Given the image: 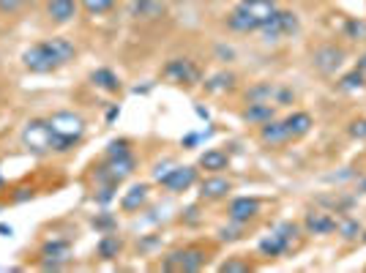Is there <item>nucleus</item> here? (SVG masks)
Returning <instances> with one entry per match:
<instances>
[{
	"label": "nucleus",
	"instance_id": "nucleus-1",
	"mask_svg": "<svg viewBox=\"0 0 366 273\" xmlns=\"http://www.w3.org/2000/svg\"><path fill=\"white\" fill-rule=\"evenodd\" d=\"M76 58V44L66 36H52L44 41H36L22 52V66L31 74H52Z\"/></svg>",
	"mask_w": 366,
	"mask_h": 273
},
{
	"label": "nucleus",
	"instance_id": "nucleus-2",
	"mask_svg": "<svg viewBox=\"0 0 366 273\" xmlns=\"http://www.w3.org/2000/svg\"><path fill=\"white\" fill-rule=\"evenodd\" d=\"M279 9L276 0H238L232 9H229L227 19V31L232 33H259V28L274 16V11Z\"/></svg>",
	"mask_w": 366,
	"mask_h": 273
},
{
	"label": "nucleus",
	"instance_id": "nucleus-3",
	"mask_svg": "<svg viewBox=\"0 0 366 273\" xmlns=\"http://www.w3.org/2000/svg\"><path fill=\"white\" fill-rule=\"evenodd\" d=\"M298 31H301V16H298V11L276 9L274 16L259 28V36L268 44H279V41H287L292 36H298Z\"/></svg>",
	"mask_w": 366,
	"mask_h": 273
},
{
	"label": "nucleus",
	"instance_id": "nucleus-4",
	"mask_svg": "<svg viewBox=\"0 0 366 273\" xmlns=\"http://www.w3.org/2000/svg\"><path fill=\"white\" fill-rule=\"evenodd\" d=\"M298 238H301V227H298L295 222H282V224H276V229L271 235H265V238L257 243V249L262 257H271V259L285 257Z\"/></svg>",
	"mask_w": 366,
	"mask_h": 273
},
{
	"label": "nucleus",
	"instance_id": "nucleus-5",
	"mask_svg": "<svg viewBox=\"0 0 366 273\" xmlns=\"http://www.w3.org/2000/svg\"><path fill=\"white\" fill-rule=\"evenodd\" d=\"M246 104H274V106H287L295 104V91L287 85H279V82H254L252 88L244 91Z\"/></svg>",
	"mask_w": 366,
	"mask_h": 273
},
{
	"label": "nucleus",
	"instance_id": "nucleus-6",
	"mask_svg": "<svg viewBox=\"0 0 366 273\" xmlns=\"http://www.w3.org/2000/svg\"><path fill=\"white\" fill-rule=\"evenodd\" d=\"M345 63H347V49L334 41L315 46V52H312V69L322 76H336L345 69Z\"/></svg>",
	"mask_w": 366,
	"mask_h": 273
},
{
	"label": "nucleus",
	"instance_id": "nucleus-7",
	"mask_svg": "<svg viewBox=\"0 0 366 273\" xmlns=\"http://www.w3.org/2000/svg\"><path fill=\"white\" fill-rule=\"evenodd\" d=\"M19 139H22V148L31 151L33 156L52 153V129H49V121H46V118H33V121L25 123Z\"/></svg>",
	"mask_w": 366,
	"mask_h": 273
},
{
	"label": "nucleus",
	"instance_id": "nucleus-8",
	"mask_svg": "<svg viewBox=\"0 0 366 273\" xmlns=\"http://www.w3.org/2000/svg\"><path fill=\"white\" fill-rule=\"evenodd\" d=\"M162 76L172 85H181V88L202 85V69L192 58H169L162 69Z\"/></svg>",
	"mask_w": 366,
	"mask_h": 273
},
{
	"label": "nucleus",
	"instance_id": "nucleus-9",
	"mask_svg": "<svg viewBox=\"0 0 366 273\" xmlns=\"http://www.w3.org/2000/svg\"><path fill=\"white\" fill-rule=\"evenodd\" d=\"M208 249H202V246H186V249H178V252H172L164 257L162 262V268L164 271H186V273H194L199 268H205L208 265Z\"/></svg>",
	"mask_w": 366,
	"mask_h": 273
},
{
	"label": "nucleus",
	"instance_id": "nucleus-10",
	"mask_svg": "<svg viewBox=\"0 0 366 273\" xmlns=\"http://www.w3.org/2000/svg\"><path fill=\"white\" fill-rule=\"evenodd\" d=\"M134 169H137V159H134V153H129V156L107 159L104 164L93 167V178H96V183H115V186H121L126 178L134 175Z\"/></svg>",
	"mask_w": 366,
	"mask_h": 273
},
{
	"label": "nucleus",
	"instance_id": "nucleus-11",
	"mask_svg": "<svg viewBox=\"0 0 366 273\" xmlns=\"http://www.w3.org/2000/svg\"><path fill=\"white\" fill-rule=\"evenodd\" d=\"M46 121H49L52 134L74 139V142H79V139L85 136V129H88L85 118H82L79 112H74V109H58V112H52Z\"/></svg>",
	"mask_w": 366,
	"mask_h": 273
},
{
	"label": "nucleus",
	"instance_id": "nucleus-12",
	"mask_svg": "<svg viewBox=\"0 0 366 273\" xmlns=\"http://www.w3.org/2000/svg\"><path fill=\"white\" fill-rule=\"evenodd\" d=\"M197 181H199V167L183 164V167H169V172L159 183L167 192H172V194H181V192H189L192 186H197Z\"/></svg>",
	"mask_w": 366,
	"mask_h": 273
},
{
	"label": "nucleus",
	"instance_id": "nucleus-13",
	"mask_svg": "<svg viewBox=\"0 0 366 273\" xmlns=\"http://www.w3.org/2000/svg\"><path fill=\"white\" fill-rule=\"evenodd\" d=\"M69 254H71V243L61 241V238H52V241H46L44 246H41V268L58 271V268L66 265Z\"/></svg>",
	"mask_w": 366,
	"mask_h": 273
},
{
	"label": "nucleus",
	"instance_id": "nucleus-14",
	"mask_svg": "<svg viewBox=\"0 0 366 273\" xmlns=\"http://www.w3.org/2000/svg\"><path fill=\"white\" fill-rule=\"evenodd\" d=\"M257 139H259V145H262V148H282V145H290L292 142L285 121H276V118L259 126Z\"/></svg>",
	"mask_w": 366,
	"mask_h": 273
},
{
	"label": "nucleus",
	"instance_id": "nucleus-15",
	"mask_svg": "<svg viewBox=\"0 0 366 273\" xmlns=\"http://www.w3.org/2000/svg\"><path fill=\"white\" fill-rule=\"evenodd\" d=\"M259 216V199L257 197H235L227 205V219L235 224H249Z\"/></svg>",
	"mask_w": 366,
	"mask_h": 273
},
{
	"label": "nucleus",
	"instance_id": "nucleus-16",
	"mask_svg": "<svg viewBox=\"0 0 366 273\" xmlns=\"http://www.w3.org/2000/svg\"><path fill=\"white\" fill-rule=\"evenodd\" d=\"M229 192H232V181H229V178H222L219 172H214V175L205 178V181H199V199H202V202L227 199Z\"/></svg>",
	"mask_w": 366,
	"mask_h": 273
},
{
	"label": "nucleus",
	"instance_id": "nucleus-17",
	"mask_svg": "<svg viewBox=\"0 0 366 273\" xmlns=\"http://www.w3.org/2000/svg\"><path fill=\"white\" fill-rule=\"evenodd\" d=\"M79 0H46V19L52 25H69L74 22Z\"/></svg>",
	"mask_w": 366,
	"mask_h": 273
},
{
	"label": "nucleus",
	"instance_id": "nucleus-18",
	"mask_svg": "<svg viewBox=\"0 0 366 273\" xmlns=\"http://www.w3.org/2000/svg\"><path fill=\"white\" fill-rule=\"evenodd\" d=\"M336 222H339V219H334L331 213L309 211L304 219V229H306V235H334Z\"/></svg>",
	"mask_w": 366,
	"mask_h": 273
},
{
	"label": "nucleus",
	"instance_id": "nucleus-19",
	"mask_svg": "<svg viewBox=\"0 0 366 273\" xmlns=\"http://www.w3.org/2000/svg\"><path fill=\"white\" fill-rule=\"evenodd\" d=\"M167 14V6L162 3V0H132L129 3V16H134V19H162V16Z\"/></svg>",
	"mask_w": 366,
	"mask_h": 273
},
{
	"label": "nucleus",
	"instance_id": "nucleus-20",
	"mask_svg": "<svg viewBox=\"0 0 366 273\" xmlns=\"http://www.w3.org/2000/svg\"><path fill=\"white\" fill-rule=\"evenodd\" d=\"M151 197V183H134L129 192H123L121 197V211L123 213H137Z\"/></svg>",
	"mask_w": 366,
	"mask_h": 273
},
{
	"label": "nucleus",
	"instance_id": "nucleus-21",
	"mask_svg": "<svg viewBox=\"0 0 366 273\" xmlns=\"http://www.w3.org/2000/svg\"><path fill=\"white\" fill-rule=\"evenodd\" d=\"M285 126H287V131H290V139L292 142H298V139H304L312 129H315V118L304 112V109H295L292 115L285 118Z\"/></svg>",
	"mask_w": 366,
	"mask_h": 273
},
{
	"label": "nucleus",
	"instance_id": "nucleus-22",
	"mask_svg": "<svg viewBox=\"0 0 366 273\" xmlns=\"http://www.w3.org/2000/svg\"><path fill=\"white\" fill-rule=\"evenodd\" d=\"M197 167L205 169L208 175H214V172H224V169L229 167V153L222 151V148H211V151H205L197 159Z\"/></svg>",
	"mask_w": 366,
	"mask_h": 273
},
{
	"label": "nucleus",
	"instance_id": "nucleus-23",
	"mask_svg": "<svg viewBox=\"0 0 366 273\" xmlns=\"http://www.w3.org/2000/svg\"><path fill=\"white\" fill-rule=\"evenodd\" d=\"M91 82L99 88V91L104 93H121L123 91V82L121 76L115 74L112 69H107V66H102V69H93L91 71Z\"/></svg>",
	"mask_w": 366,
	"mask_h": 273
},
{
	"label": "nucleus",
	"instance_id": "nucleus-24",
	"mask_svg": "<svg viewBox=\"0 0 366 273\" xmlns=\"http://www.w3.org/2000/svg\"><path fill=\"white\" fill-rule=\"evenodd\" d=\"M235 82H238V76L232 74V71H216L208 79H202V88L211 96H219V93L235 91Z\"/></svg>",
	"mask_w": 366,
	"mask_h": 273
},
{
	"label": "nucleus",
	"instance_id": "nucleus-25",
	"mask_svg": "<svg viewBox=\"0 0 366 273\" xmlns=\"http://www.w3.org/2000/svg\"><path fill=\"white\" fill-rule=\"evenodd\" d=\"M241 118H244L249 126H262V123H268V121H274L276 118V106L254 101V104H249L244 112H241Z\"/></svg>",
	"mask_w": 366,
	"mask_h": 273
},
{
	"label": "nucleus",
	"instance_id": "nucleus-26",
	"mask_svg": "<svg viewBox=\"0 0 366 273\" xmlns=\"http://www.w3.org/2000/svg\"><path fill=\"white\" fill-rule=\"evenodd\" d=\"M123 252V238L115 232H104L102 241L96 243V254L99 259H115Z\"/></svg>",
	"mask_w": 366,
	"mask_h": 273
},
{
	"label": "nucleus",
	"instance_id": "nucleus-27",
	"mask_svg": "<svg viewBox=\"0 0 366 273\" xmlns=\"http://www.w3.org/2000/svg\"><path fill=\"white\" fill-rule=\"evenodd\" d=\"M366 88V74L361 69H352L347 74H342L336 79V91L339 93H355V91H364Z\"/></svg>",
	"mask_w": 366,
	"mask_h": 273
},
{
	"label": "nucleus",
	"instance_id": "nucleus-28",
	"mask_svg": "<svg viewBox=\"0 0 366 273\" xmlns=\"http://www.w3.org/2000/svg\"><path fill=\"white\" fill-rule=\"evenodd\" d=\"M336 235L342 241H358V235H364V224L352 216H345V219L336 222Z\"/></svg>",
	"mask_w": 366,
	"mask_h": 273
},
{
	"label": "nucleus",
	"instance_id": "nucleus-29",
	"mask_svg": "<svg viewBox=\"0 0 366 273\" xmlns=\"http://www.w3.org/2000/svg\"><path fill=\"white\" fill-rule=\"evenodd\" d=\"M342 36L347 41H366V19L364 16H347L342 25Z\"/></svg>",
	"mask_w": 366,
	"mask_h": 273
},
{
	"label": "nucleus",
	"instance_id": "nucleus-30",
	"mask_svg": "<svg viewBox=\"0 0 366 273\" xmlns=\"http://www.w3.org/2000/svg\"><path fill=\"white\" fill-rule=\"evenodd\" d=\"M79 6H82V11L88 16H102L109 14L118 6V0H79Z\"/></svg>",
	"mask_w": 366,
	"mask_h": 273
},
{
	"label": "nucleus",
	"instance_id": "nucleus-31",
	"mask_svg": "<svg viewBox=\"0 0 366 273\" xmlns=\"http://www.w3.org/2000/svg\"><path fill=\"white\" fill-rule=\"evenodd\" d=\"M91 224L104 235V232H115V229H118V219H115L109 211H102V213H96V216H93Z\"/></svg>",
	"mask_w": 366,
	"mask_h": 273
},
{
	"label": "nucleus",
	"instance_id": "nucleus-32",
	"mask_svg": "<svg viewBox=\"0 0 366 273\" xmlns=\"http://www.w3.org/2000/svg\"><path fill=\"white\" fill-rule=\"evenodd\" d=\"M107 159H118V156H129L132 153V142L126 136H118V139H109L107 142Z\"/></svg>",
	"mask_w": 366,
	"mask_h": 273
},
{
	"label": "nucleus",
	"instance_id": "nucleus-33",
	"mask_svg": "<svg viewBox=\"0 0 366 273\" xmlns=\"http://www.w3.org/2000/svg\"><path fill=\"white\" fill-rule=\"evenodd\" d=\"M115 197H118V186L115 183H99V192H96V202L99 205H109Z\"/></svg>",
	"mask_w": 366,
	"mask_h": 273
},
{
	"label": "nucleus",
	"instance_id": "nucleus-34",
	"mask_svg": "<svg viewBox=\"0 0 366 273\" xmlns=\"http://www.w3.org/2000/svg\"><path fill=\"white\" fill-rule=\"evenodd\" d=\"M219 271L222 273H249L252 271V265H249L246 259L232 257V259H227V262H222V265H219Z\"/></svg>",
	"mask_w": 366,
	"mask_h": 273
},
{
	"label": "nucleus",
	"instance_id": "nucleus-35",
	"mask_svg": "<svg viewBox=\"0 0 366 273\" xmlns=\"http://www.w3.org/2000/svg\"><path fill=\"white\" fill-rule=\"evenodd\" d=\"M28 0H0V14L3 16H14L25 9Z\"/></svg>",
	"mask_w": 366,
	"mask_h": 273
},
{
	"label": "nucleus",
	"instance_id": "nucleus-36",
	"mask_svg": "<svg viewBox=\"0 0 366 273\" xmlns=\"http://www.w3.org/2000/svg\"><path fill=\"white\" fill-rule=\"evenodd\" d=\"M214 134V129H208V131H194V134H186L181 139V145L186 148V151H192V148H197V142H202V139H208V136Z\"/></svg>",
	"mask_w": 366,
	"mask_h": 273
},
{
	"label": "nucleus",
	"instance_id": "nucleus-37",
	"mask_svg": "<svg viewBox=\"0 0 366 273\" xmlns=\"http://www.w3.org/2000/svg\"><path fill=\"white\" fill-rule=\"evenodd\" d=\"M244 227L246 224H235V222H232V227H222L219 229V238H222V241H238V238H241V235H244Z\"/></svg>",
	"mask_w": 366,
	"mask_h": 273
},
{
	"label": "nucleus",
	"instance_id": "nucleus-38",
	"mask_svg": "<svg viewBox=\"0 0 366 273\" xmlns=\"http://www.w3.org/2000/svg\"><path fill=\"white\" fill-rule=\"evenodd\" d=\"M347 134H350L352 139H366V118H355V121H350Z\"/></svg>",
	"mask_w": 366,
	"mask_h": 273
},
{
	"label": "nucleus",
	"instance_id": "nucleus-39",
	"mask_svg": "<svg viewBox=\"0 0 366 273\" xmlns=\"http://www.w3.org/2000/svg\"><path fill=\"white\" fill-rule=\"evenodd\" d=\"M183 219H186L189 224H197V222H199V216H197V205H192V208L186 211V216H183Z\"/></svg>",
	"mask_w": 366,
	"mask_h": 273
},
{
	"label": "nucleus",
	"instance_id": "nucleus-40",
	"mask_svg": "<svg viewBox=\"0 0 366 273\" xmlns=\"http://www.w3.org/2000/svg\"><path fill=\"white\" fill-rule=\"evenodd\" d=\"M118 115H121V106L112 104V106L107 109V123H115V121H118Z\"/></svg>",
	"mask_w": 366,
	"mask_h": 273
},
{
	"label": "nucleus",
	"instance_id": "nucleus-41",
	"mask_svg": "<svg viewBox=\"0 0 366 273\" xmlns=\"http://www.w3.org/2000/svg\"><path fill=\"white\" fill-rule=\"evenodd\" d=\"M194 112H197V118H202V121H208L211 118V109L202 104H194Z\"/></svg>",
	"mask_w": 366,
	"mask_h": 273
},
{
	"label": "nucleus",
	"instance_id": "nucleus-42",
	"mask_svg": "<svg viewBox=\"0 0 366 273\" xmlns=\"http://www.w3.org/2000/svg\"><path fill=\"white\" fill-rule=\"evenodd\" d=\"M11 235H14V227H11V224H3V222H0V238H11Z\"/></svg>",
	"mask_w": 366,
	"mask_h": 273
},
{
	"label": "nucleus",
	"instance_id": "nucleus-43",
	"mask_svg": "<svg viewBox=\"0 0 366 273\" xmlns=\"http://www.w3.org/2000/svg\"><path fill=\"white\" fill-rule=\"evenodd\" d=\"M219 58H222L224 63H229L232 58H235V52H232V49H224V46H222V49H219Z\"/></svg>",
	"mask_w": 366,
	"mask_h": 273
},
{
	"label": "nucleus",
	"instance_id": "nucleus-44",
	"mask_svg": "<svg viewBox=\"0 0 366 273\" xmlns=\"http://www.w3.org/2000/svg\"><path fill=\"white\" fill-rule=\"evenodd\" d=\"M355 69H361V71L366 74V52L361 55V58H358V63H355Z\"/></svg>",
	"mask_w": 366,
	"mask_h": 273
},
{
	"label": "nucleus",
	"instance_id": "nucleus-45",
	"mask_svg": "<svg viewBox=\"0 0 366 273\" xmlns=\"http://www.w3.org/2000/svg\"><path fill=\"white\" fill-rule=\"evenodd\" d=\"M355 189H358V194H366V178H361V181H358V186H355Z\"/></svg>",
	"mask_w": 366,
	"mask_h": 273
},
{
	"label": "nucleus",
	"instance_id": "nucleus-46",
	"mask_svg": "<svg viewBox=\"0 0 366 273\" xmlns=\"http://www.w3.org/2000/svg\"><path fill=\"white\" fill-rule=\"evenodd\" d=\"M361 238H364V243H366V229H364V235H361Z\"/></svg>",
	"mask_w": 366,
	"mask_h": 273
},
{
	"label": "nucleus",
	"instance_id": "nucleus-47",
	"mask_svg": "<svg viewBox=\"0 0 366 273\" xmlns=\"http://www.w3.org/2000/svg\"><path fill=\"white\" fill-rule=\"evenodd\" d=\"M0 183H3V175H0Z\"/></svg>",
	"mask_w": 366,
	"mask_h": 273
},
{
	"label": "nucleus",
	"instance_id": "nucleus-48",
	"mask_svg": "<svg viewBox=\"0 0 366 273\" xmlns=\"http://www.w3.org/2000/svg\"><path fill=\"white\" fill-rule=\"evenodd\" d=\"M214 3H219V0H214Z\"/></svg>",
	"mask_w": 366,
	"mask_h": 273
}]
</instances>
